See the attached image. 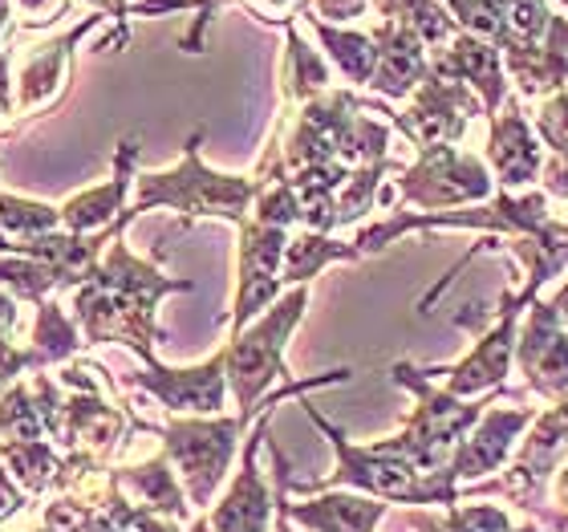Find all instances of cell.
<instances>
[{
	"mask_svg": "<svg viewBox=\"0 0 568 532\" xmlns=\"http://www.w3.org/2000/svg\"><path fill=\"white\" fill-rule=\"evenodd\" d=\"M4 439H45V423H41L37 399L29 391V379L0 391V443Z\"/></svg>",
	"mask_w": 568,
	"mask_h": 532,
	"instance_id": "obj_31",
	"label": "cell"
},
{
	"mask_svg": "<svg viewBox=\"0 0 568 532\" xmlns=\"http://www.w3.org/2000/svg\"><path fill=\"white\" fill-rule=\"evenodd\" d=\"M187 532H212V524H207V516H195V521L187 524Z\"/></svg>",
	"mask_w": 568,
	"mask_h": 532,
	"instance_id": "obj_42",
	"label": "cell"
},
{
	"mask_svg": "<svg viewBox=\"0 0 568 532\" xmlns=\"http://www.w3.org/2000/svg\"><path fill=\"white\" fill-rule=\"evenodd\" d=\"M438 4H447V0H438Z\"/></svg>",
	"mask_w": 568,
	"mask_h": 532,
	"instance_id": "obj_44",
	"label": "cell"
},
{
	"mask_svg": "<svg viewBox=\"0 0 568 532\" xmlns=\"http://www.w3.org/2000/svg\"><path fill=\"white\" fill-rule=\"evenodd\" d=\"M114 480H119L122 496L131 500V504H139V509L154 512V516H166V521H179V524L191 521L187 488H183L175 463L166 460L163 451L151 455V460L114 468Z\"/></svg>",
	"mask_w": 568,
	"mask_h": 532,
	"instance_id": "obj_21",
	"label": "cell"
},
{
	"mask_svg": "<svg viewBox=\"0 0 568 532\" xmlns=\"http://www.w3.org/2000/svg\"><path fill=\"white\" fill-rule=\"evenodd\" d=\"M552 17L557 12L548 9V0H504V33H499L496 49L545 41Z\"/></svg>",
	"mask_w": 568,
	"mask_h": 532,
	"instance_id": "obj_30",
	"label": "cell"
},
{
	"mask_svg": "<svg viewBox=\"0 0 568 532\" xmlns=\"http://www.w3.org/2000/svg\"><path fill=\"white\" fill-rule=\"evenodd\" d=\"M0 289L12 293L17 301L41 305V301L61 293V281L58 272L49 269V264L33 261V257H0Z\"/></svg>",
	"mask_w": 568,
	"mask_h": 532,
	"instance_id": "obj_28",
	"label": "cell"
},
{
	"mask_svg": "<svg viewBox=\"0 0 568 532\" xmlns=\"http://www.w3.org/2000/svg\"><path fill=\"white\" fill-rule=\"evenodd\" d=\"M418 532H511L508 512L496 509V504H450L443 516H423L415 512L410 516Z\"/></svg>",
	"mask_w": 568,
	"mask_h": 532,
	"instance_id": "obj_29",
	"label": "cell"
},
{
	"mask_svg": "<svg viewBox=\"0 0 568 532\" xmlns=\"http://www.w3.org/2000/svg\"><path fill=\"white\" fill-rule=\"evenodd\" d=\"M504 70L516 82L520 98H548L568 90V17L557 12L548 24V37L536 46H504Z\"/></svg>",
	"mask_w": 568,
	"mask_h": 532,
	"instance_id": "obj_19",
	"label": "cell"
},
{
	"mask_svg": "<svg viewBox=\"0 0 568 532\" xmlns=\"http://www.w3.org/2000/svg\"><path fill=\"white\" fill-rule=\"evenodd\" d=\"M98 12H106L110 21H114V33L102 41L98 49H126L131 41V17H134V4L131 0H90Z\"/></svg>",
	"mask_w": 568,
	"mask_h": 532,
	"instance_id": "obj_34",
	"label": "cell"
},
{
	"mask_svg": "<svg viewBox=\"0 0 568 532\" xmlns=\"http://www.w3.org/2000/svg\"><path fill=\"white\" fill-rule=\"evenodd\" d=\"M552 309H557L560 321L568 325V284H560V289H557V297H552Z\"/></svg>",
	"mask_w": 568,
	"mask_h": 532,
	"instance_id": "obj_40",
	"label": "cell"
},
{
	"mask_svg": "<svg viewBox=\"0 0 568 532\" xmlns=\"http://www.w3.org/2000/svg\"><path fill=\"white\" fill-rule=\"evenodd\" d=\"M126 387L154 399L166 414H224L227 406V370L224 345L200 367H163L159 358L142 362V370L126 374Z\"/></svg>",
	"mask_w": 568,
	"mask_h": 532,
	"instance_id": "obj_11",
	"label": "cell"
},
{
	"mask_svg": "<svg viewBox=\"0 0 568 532\" xmlns=\"http://www.w3.org/2000/svg\"><path fill=\"white\" fill-rule=\"evenodd\" d=\"M29 492H24L17 480H12V472L0 463V524H9V521H17L21 512H29Z\"/></svg>",
	"mask_w": 568,
	"mask_h": 532,
	"instance_id": "obj_36",
	"label": "cell"
},
{
	"mask_svg": "<svg viewBox=\"0 0 568 532\" xmlns=\"http://www.w3.org/2000/svg\"><path fill=\"white\" fill-rule=\"evenodd\" d=\"M333 86V73L317 49L296 33V21L284 24V66H281V107H305L308 98L325 94Z\"/></svg>",
	"mask_w": 568,
	"mask_h": 532,
	"instance_id": "obj_24",
	"label": "cell"
},
{
	"mask_svg": "<svg viewBox=\"0 0 568 532\" xmlns=\"http://www.w3.org/2000/svg\"><path fill=\"white\" fill-rule=\"evenodd\" d=\"M308 21V29L317 33L325 58L333 61V70L342 73L349 90H369L374 82V70H378V41L374 33H362V29H345V24H329L313 17V12H301Z\"/></svg>",
	"mask_w": 568,
	"mask_h": 532,
	"instance_id": "obj_23",
	"label": "cell"
},
{
	"mask_svg": "<svg viewBox=\"0 0 568 532\" xmlns=\"http://www.w3.org/2000/svg\"><path fill=\"white\" fill-rule=\"evenodd\" d=\"M37 532H53V529H45V524H41V529H37Z\"/></svg>",
	"mask_w": 568,
	"mask_h": 532,
	"instance_id": "obj_43",
	"label": "cell"
},
{
	"mask_svg": "<svg viewBox=\"0 0 568 532\" xmlns=\"http://www.w3.org/2000/svg\"><path fill=\"white\" fill-rule=\"evenodd\" d=\"M187 277H163L154 261L134 257L126 240H114L82 289H73V321L85 345L119 342L139 362H151L154 345L163 342L159 330V301L171 293H191Z\"/></svg>",
	"mask_w": 568,
	"mask_h": 532,
	"instance_id": "obj_1",
	"label": "cell"
},
{
	"mask_svg": "<svg viewBox=\"0 0 568 532\" xmlns=\"http://www.w3.org/2000/svg\"><path fill=\"white\" fill-rule=\"evenodd\" d=\"M532 127L548 151L568 159V90H557V94L540 98Z\"/></svg>",
	"mask_w": 568,
	"mask_h": 532,
	"instance_id": "obj_32",
	"label": "cell"
},
{
	"mask_svg": "<svg viewBox=\"0 0 568 532\" xmlns=\"http://www.w3.org/2000/svg\"><path fill=\"white\" fill-rule=\"evenodd\" d=\"M240 249H236V301H232V333H240L244 325L261 318L264 309L273 305L284 293L281 269H284V249H288V228L261 224V220H244L236 228Z\"/></svg>",
	"mask_w": 568,
	"mask_h": 532,
	"instance_id": "obj_9",
	"label": "cell"
},
{
	"mask_svg": "<svg viewBox=\"0 0 568 532\" xmlns=\"http://www.w3.org/2000/svg\"><path fill=\"white\" fill-rule=\"evenodd\" d=\"M288 475H284V509H288V521L308 532H374L386 516V500H374L366 492H342V488L317 492L305 504H288Z\"/></svg>",
	"mask_w": 568,
	"mask_h": 532,
	"instance_id": "obj_20",
	"label": "cell"
},
{
	"mask_svg": "<svg viewBox=\"0 0 568 532\" xmlns=\"http://www.w3.org/2000/svg\"><path fill=\"white\" fill-rule=\"evenodd\" d=\"M536 419H540L536 406H496V402H491L484 411V419L467 431V439H463L459 448H455V455H450V463H447L450 480L463 484V480H479V475L504 468V460H508L511 448H516V439H520Z\"/></svg>",
	"mask_w": 568,
	"mask_h": 532,
	"instance_id": "obj_15",
	"label": "cell"
},
{
	"mask_svg": "<svg viewBox=\"0 0 568 532\" xmlns=\"http://www.w3.org/2000/svg\"><path fill=\"white\" fill-rule=\"evenodd\" d=\"M4 142H9V134H0V147H4ZM9 252H12V240L0 232V257H9Z\"/></svg>",
	"mask_w": 568,
	"mask_h": 532,
	"instance_id": "obj_41",
	"label": "cell"
},
{
	"mask_svg": "<svg viewBox=\"0 0 568 532\" xmlns=\"http://www.w3.org/2000/svg\"><path fill=\"white\" fill-rule=\"evenodd\" d=\"M29 345H33L41 370H49V367H65V362H73V358L82 354L85 338L58 297H49V301L37 305V321H33V338H29Z\"/></svg>",
	"mask_w": 568,
	"mask_h": 532,
	"instance_id": "obj_26",
	"label": "cell"
},
{
	"mask_svg": "<svg viewBox=\"0 0 568 532\" xmlns=\"http://www.w3.org/2000/svg\"><path fill=\"white\" fill-rule=\"evenodd\" d=\"M248 414H171L166 423L139 419L142 435H154L163 443V455L175 463L179 480L187 488L191 509H207L215 492L224 488L232 460H236L240 439L248 435Z\"/></svg>",
	"mask_w": 568,
	"mask_h": 532,
	"instance_id": "obj_5",
	"label": "cell"
},
{
	"mask_svg": "<svg viewBox=\"0 0 568 532\" xmlns=\"http://www.w3.org/2000/svg\"><path fill=\"white\" fill-rule=\"evenodd\" d=\"M73 0H12V9L21 17V29H45L70 12Z\"/></svg>",
	"mask_w": 568,
	"mask_h": 532,
	"instance_id": "obj_33",
	"label": "cell"
},
{
	"mask_svg": "<svg viewBox=\"0 0 568 532\" xmlns=\"http://www.w3.org/2000/svg\"><path fill=\"white\" fill-rule=\"evenodd\" d=\"M565 4H568V0H565Z\"/></svg>",
	"mask_w": 568,
	"mask_h": 532,
	"instance_id": "obj_45",
	"label": "cell"
},
{
	"mask_svg": "<svg viewBox=\"0 0 568 532\" xmlns=\"http://www.w3.org/2000/svg\"><path fill=\"white\" fill-rule=\"evenodd\" d=\"M516 367L524 374V387L552 406L568 399V325L552 309V301L536 297L520 321L516 338Z\"/></svg>",
	"mask_w": 568,
	"mask_h": 532,
	"instance_id": "obj_13",
	"label": "cell"
},
{
	"mask_svg": "<svg viewBox=\"0 0 568 532\" xmlns=\"http://www.w3.org/2000/svg\"><path fill=\"white\" fill-rule=\"evenodd\" d=\"M203 131L195 127L191 139L183 142V159L166 171H142L134 179L131 212H154V208H171L183 215V228L191 220H227V224H244L252 215V203L261 195V179L256 175H224L203 163Z\"/></svg>",
	"mask_w": 568,
	"mask_h": 532,
	"instance_id": "obj_3",
	"label": "cell"
},
{
	"mask_svg": "<svg viewBox=\"0 0 568 532\" xmlns=\"http://www.w3.org/2000/svg\"><path fill=\"white\" fill-rule=\"evenodd\" d=\"M484 163L499 191H528L545 171V142L536 134L532 119L524 114L520 94H511L496 119H487Z\"/></svg>",
	"mask_w": 568,
	"mask_h": 532,
	"instance_id": "obj_14",
	"label": "cell"
},
{
	"mask_svg": "<svg viewBox=\"0 0 568 532\" xmlns=\"http://www.w3.org/2000/svg\"><path fill=\"white\" fill-rule=\"evenodd\" d=\"M12 12H17L12 9V0H0V49H9L4 46V37L12 33Z\"/></svg>",
	"mask_w": 568,
	"mask_h": 532,
	"instance_id": "obj_39",
	"label": "cell"
},
{
	"mask_svg": "<svg viewBox=\"0 0 568 532\" xmlns=\"http://www.w3.org/2000/svg\"><path fill=\"white\" fill-rule=\"evenodd\" d=\"M17 321H21V309H17V297L0 289V338L17 333Z\"/></svg>",
	"mask_w": 568,
	"mask_h": 532,
	"instance_id": "obj_38",
	"label": "cell"
},
{
	"mask_svg": "<svg viewBox=\"0 0 568 532\" xmlns=\"http://www.w3.org/2000/svg\"><path fill=\"white\" fill-rule=\"evenodd\" d=\"M430 73L463 82L467 90H475V98L484 102V119H496L504 102L511 98L508 70H504V53L491 41L475 33H459L443 53L430 58Z\"/></svg>",
	"mask_w": 568,
	"mask_h": 532,
	"instance_id": "obj_17",
	"label": "cell"
},
{
	"mask_svg": "<svg viewBox=\"0 0 568 532\" xmlns=\"http://www.w3.org/2000/svg\"><path fill=\"white\" fill-rule=\"evenodd\" d=\"M305 309H308V284H293V289H284L252 325H244V330L232 333L224 342L227 391L236 399L240 414L261 419V411L268 402L301 399V394H308V391L337 387V382L354 379V370L342 367V370L313 374V379H293V382H284V387H276V382L288 374L284 350H288V338H293V330L301 325V318H305Z\"/></svg>",
	"mask_w": 568,
	"mask_h": 532,
	"instance_id": "obj_2",
	"label": "cell"
},
{
	"mask_svg": "<svg viewBox=\"0 0 568 532\" xmlns=\"http://www.w3.org/2000/svg\"><path fill=\"white\" fill-rule=\"evenodd\" d=\"M532 301H536V293H528L520 284V289H508V293L499 297L496 309L467 305L459 318H455V325H459V330H475L479 342H475V350H467L459 362L430 367V374H447L443 387H447L455 399H484V394L504 391V374H508L511 358H516L520 321Z\"/></svg>",
	"mask_w": 568,
	"mask_h": 532,
	"instance_id": "obj_6",
	"label": "cell"
},
{
	"mask_svg": "<svg viewBox=\"0 0 568 532\" xmlns=\"http://www.w3.org/2000/svg\"><path fill=\"white\" fill-rule=\"evenodd\" d=\"M134 163H139V139L126 134L114 151V171H110L106 183H94V188L78 191L61 203V228L90 237V232H106L110 224H119V215L131 208L134 179H139Z\"/></svg>",
	"mask_w": 568,
	"mask_h": 532,
	"instance_id": "obj_16",
	"label": "cell"
},
{
	"mask_svg": "<svg viewBox=\"0 0 568 532\" xmlns=\"http://www.w3.org/2000/svg\"><path fill=\"white\" fill-rule=\"evenodd\" d=\"M390 379L394 387L415 394V411H410L398 435H386V443H390L394 455H403L423 475L447 472L450 455L467 439V431L484 419L491 402L504 399V391L484 394V399H455L447 387H438L430 379V370H418L415 362H394Z\"/></svg>",
	"mask_w": 568,
	"mask_h": 532,
	"instance_id": "obj_4",
	"label": "cell"
},
{
	"mask_svg": "<svg viewBox=\"0 0 568 532\" xmlns=\"http://www.w3.org/2000/svg\"><path fill=\"white\" fill-rule=\"evenodd\" d=\"M102 21H106V12L94 9L85 12L73 29L49 37V41H41L33 49H24L21 58H17V78H12L17 82V119L33 122L37 114L58 107L73 82V53Z\"/></svg>",
	"mask_w": 568,
	"mask_h": 532,
	"instance_id": "obj_8",
	"label": "cell"
},
{
	"mask_svg": "<svg viewBox=\"0 0 568 532\" xmlns=\"http://www.w3.org/2000/svg\"><path fill=\"white\" fill-rule=\"evenodd\" d=\"M273 406L276 402H268L261 411V419L252 423V431L244 435V455H240L236 480L227 484V492L220 496V504H215L212 512H203L207 524H212V532H268L273 529L276 488H268L261 463H256L261 448L268 443V435H273V426H268L273 423Z\"/></svg>",
	"mask_w": 568,
	"mask_h": 532,
	"instance_id": "obj_12",
	"label": "cell"
},
{
	"mask_svg": "<svg viewBox=\"0 0 568 532\" xmlns=\"http://www.w3.org/2000/svg\"><path fill=\"white\" fill-rule=\"evenodd\" d=\"M491 195H496V179L487 171L484 154L459 151V147H426L394 179V212H406V208L455 212V208L487 203Z\"/></svg>",
	"mask_w": 568,
	"mask_h": 532,
	"instance_id": "obj_7",
	"label": "cell"
},
{
	"mask_svg": "<svg viewBox=\"0 0 568 532\" xmlns=\"http://www.w3.org/2000/svg\"><path fill=\"white\" fill-rule=\"evenodd\" d=\"M374 41H378V70H374L369 90L386 102H406L430 78V53L423 37L403 17H382L374 24Z\"/></svg>",
	"mask_w": 568,
	"mask_h": 532,
	"instance_id": "obj_18",
	"label": "cell"
},
{
	"mask_svg": "<svg viewBox=\"0 0 568 532\" xmlns=\"http://www.w3.org/2000/svg\"><path fill=\"white\" fill-rule=\"evenodd\" d=\"M374 4H378V0H308V12L329 24H349V21H357V17H366Z\"/></svg>",
	"mask_w": 568,
	"mask_h": 532,
	"instance_id": "obj_35",
	"label": "cell"
},
{
	"mask_svg": "<svg viewBox=\"0 0 568 532\" xmlns=\"http://www.w3.org/2000/svg\"><path fill=\"white\" fill-rule=\"evenodd\" d=\"M268 455H273V472H276V521L268 532H296L293 521H288V509H284V475H288V460H284V451L273 443V435H268Z\"/></svg>",
	"mask_w": 568,
	"mask_h": 532,
	"instance_id": "obj_37",
	"label": "cell"
},
{
	"mask_svg": "<svg viewBox=\"0 0 568 532\" xmlns=\"http://www.w3.org/2000/svg\"><path fill=\"white\" fill-rule=\"evenodd\" d=\"M0 232L9 240H33L61 232V208L41 200H24L17 191L0 188Z\"/></svg>",
	"mask_w": 568,
	"mask_h": 532,
	"instance_id": "obj_27",
	"label": "cell"
},
{
	"mask_svg": "<svg viewBox=\"0 0 568 532\" xmlns=\"http://www.w3.org/2000/svg\"><path fill=\"white\" fill-rule=\"evenodd\" d=\"M0 463L37 500V496H58L65 468H70V455L53 439H4L0 443Z\"/></svg>",
	"mask_w": 568,
	"mask_h": 532,
	"instance_id": "obj_22",
	"label": "cell"
},
{
	"mask_svg": "<svg viewBox=\"0 0 568 532\" xmlns=\"http://www.w3.org/2000/svg\"><path fill=\"white\" fill-rule=\"evenodd\" d=\"M354 261H362V252L354 244L337 240L333 232H308V228H301V232L288 237L281 281L284 289H293V284H308L313 277H321L329 264H354Z\"/></svg>",
	"mask_w": 568,
	"mask_h": 532,
	"instance_id": "obj_25",
	"label": "cell"
},
{
	"mask_svg": "<svg viewBox=\"0 0 568 532\" xmlns=\"http://www.w3.org/2000/svg\"><path fill=\"white\" fill-rule=\"evenodd\" d=\"M471 119H484V102L475 98V90H467L463 82H450V78H438V73H430L415 94L406 98V107L390 114L394 127L415 142V151L459 147Z\"/></svg>",
	"mask_w": 568,
	"mask_h": 532,
	"instance_id": "obj_10",
	"label": "cell"
}]
</instances>
